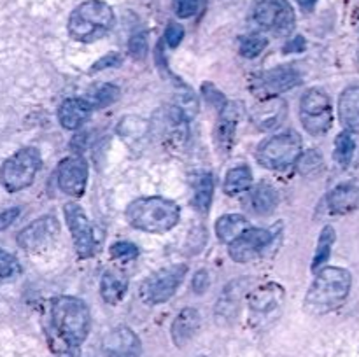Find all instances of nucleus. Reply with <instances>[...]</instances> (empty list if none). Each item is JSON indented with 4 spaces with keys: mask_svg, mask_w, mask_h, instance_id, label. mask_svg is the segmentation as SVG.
<instances>
[{
    "mask_svg": "<svg viewBox=\"0 0 359 357\" xmlns=\"http://www.w3.org/2000/svg\"><path fill=\"white\" fill-rule=\"evenodd\" d=\"M51 318L56 336L63 343L67 354L72 356L74 350L86 340L90 332V308L79 298L60 296L53 301Z\"/></svg>",
    "mask_w": 359,
    "mask_h": 357,
    "instance_id": "1",
    "label": "nucleus"
},
{
    "mask_svg": "<svg viewBox=\"0 0 359 357\" xmlns=\"http://www.w3.org/2000/svg\"><path fill=\"white\" fill-rule=\"evenodd\" d=\"M351 284L353 279L347 270L339 266H326L319 270L318 276L305 296V308L316 315L335 310L349 296Z\"/></svg>",
    "mask_w": 359,
    "mask_h": 357,
    "instance_id": "2",
    "label": "nucleus"
},
{
    "mask_svg": "<svg viewBox=\"0 0 359 357\" xmlns=\"http://www.w3.org/2000/svg\"><path fill=\"white\" fill-rule=\"evenodd\" d=\"M181 209L163 196H147L132 202L126 209V220L146 233H165L179 223Z\"/></svg>",
    "mask_w": 359,
    "mask_h": 357,
    "instance_id": "3",
    "label": "nucleus"
},
{
    "mask_svg": "<svg viewBox=\"0 0 359 357\" xmlns=\"http://www.w3.org/2000/svg\"><path fill=\"white\" fill-rule=\"evenodd\" d=\"M114 27V13L102 0H86L72 10L69 18V34L77 42H93L102 38Z\"/></svg>",
    "mask_w": 359,
    "mask_h": 357,
    "instance_id": "4",
    "label": "nucleus"
},
{
    "mask_svg": "<svg viewBox=\"0 0 359 357\" xmlns=\"http://www.w3.org/2000/svg\"><path fill=\"white\" fill-rule=\"evenodd\" d=\"M42 158L34 147H25L14 153L9 160L4 161L0 168V182L9 192H18L28 188L34 182L35 175L41 170Z\"/></svg>",
    "mask_w": 359,
    "mask_h": 357,
    "instance_id": "5",
    "label": "nucleus"
},
{
    "mask_svg": "<svg viewBox=\"0 0 359 357\" xmlns=\"http://www.w3.org/2000/svg\"><path fill=\"white\" fill-rule=\"evenodd\" d=\"M302 154V139L297 132H284L259 146L258 161L270 170H286Z\"/></svg>",
    "mask_w": 359,
    "mask_h": 357,
    "instance_id": "6",
    "label": "nucleus"
},
{
    "mask_svg": "<svg viewBox=\"0 0 359 357\" xmlns=\"http://www.w3.org/2000/svg\"><path fill=\"white\" fill-rule=\"evenodd\" d=\"M300 119L304 128L311 135H325L333 122L332 104L330 97L319 88H312L302 97L300 102Z\"/></svg>",
    "mask_w": 359,
    "mask_h": 357,
    "instance_id": "7",
    "label": "nucleus"
},
{
    "mask_svg": "<svg viewBox=\"0 0 359 357\" xmlns=\"http://www.w3.org/2000/svg\"><path fill=\"white\" fill-rule=\"evenodd\" d=\"M186 273H188L186 265H174L160 270L149 279L144 280L142 287H140V296L149 304L165 303L174 296L177 287L184 280Z\"/></svg>",
    "mask_w": 359,
    "mask_h": 357,
    "instance_id": "8",
    "label": "nucleus"
},
{
    "mask_svg": "<svg viewBox=\"0 0 359 357\" xmlns=\"http://www.w3.org/2000/svg\"><path fill=\"white\" fill-rule=\"evenodd\" d=\"M252 18L259 27L277 35H287L294 27V10L287 0H259Z\"/></svg>",
    "mask_w": 359,
    "mask_h": 357,
    "instance_id": "9",
    "label": "nucleus"
},
{
    "mask_svg": "<svg viewBox=\"0 0 359 357\" xmlns=\"http://www.w3.org/2000/svg\"><path fill=\"white\" fill-rule=\"evenodd\" d=\"M63 214H65L67 224L72 233L74 247L79 258H91L97 252V240H95L93 226L84 210L77 203H67Z\"/></svg>",
    "mask_w": 359,
    "mask_h": 357,
    "instance_id": "10",
    "label": "nucleus"
},
{
    "mask_svg": "<svg viewBox=\"0 0 359 357\" xmlns=\"http://www.w3.org/2000/svg\"><path fill=\"white\" fill-rule=\"evenodd\" d=\"M276 238V227L263 230V227H249L231 244H228V254L237 262H249L256 255L262 254Z\"/></svg>",
    "mask_w": 359,
    "mask_h": 357,
    "instance_id": "11",
    "label": "nucleus"
},
{
    "mask_svg": "<svg viewBox=\"0 0 359 357\" xmlns=\"http://www.w3.org/2000/svg\"><path fill=\"white\" fill-rule=\"evenodd\" d=\"M60 234V223L55 216H42L28 224L18 234V244L28 252H37L46 248Z\"/></svg>",
    "mask_w": 359,
    "mask_h": 357,
    "instance_id": "12",
    "label": "nucleus"
},
{
    "mask_svg": "<svg viewBox=\"0 0 359 357\" xmlns=\"http://www.w3.org/2000/svg\"><path fill=\"white\" fill-rule=\"evenodd\" d=\"M58 186L65 195L83 196L88 182V163L83 156H70L58 167Z\"/></svg>",
    "mask_w": 359,
    "mask_h": 357,
    "instance_id": "13",
    "label": "nucleus"
},
{
    "mask_svg": "<svg viewBox=\"0 0 359 357\" xmlns=\"http://www.w3.org/2000/svg\"><path fill=\"white\" fill-rule=\"evenodd\" d=\"M104 357H140V340L126 326L112 329L102 343Z\"/></svg>",
    "mask_w": 359,
    "mask_h": 357,
    "instance_id": "14",
    "label": "nucleus"
},
{
    "mask_svg": "<svg viewBox=\"0 0 359 357\" xmlns=\"http://www.w3.org/2000/svg\"><path fill=\"white\" fill-rule=\"evenodd\" d=\"M298 84H300V74L297 72V69L283 65L259 76V79L256 80V90L265 97H276Z\"/></svg>",
    "mask_w": 359,
    "mask_h": 357,
    "instance_id": "15",
    "label": "nucleus"
},
{
    "mask_svg": "<svg viewBox=\"0 0 359 357\" xmlns=\"http://www.w3.org/2000/svg\"><path fill=\"white\" fill-rule=\"evenodd\" d=\"M286 102L279 97H269L266 100H263L262 104H258L252 108L251 118L256 128L263 130V132H269V130H273L279 125H283V121L286 119Z\"/></svg>",
    "mask_w": 359,
    "mask_h": 357,
    "instance_id": "16",
    "label": "nucleus"
},
{
    "mask_svg": "<svg viewBox=\"0 0 359 357\" xmlns=\"http://www.w3.org/2000/svg\"><path fill=\"white\" fill-rule=\"evenodd\" d=\"M249 308L256 315H269L276 312L284 301V287L276 282L263 284L249 294Z\"/></svg>",
    "mask_w": 359,
    "mask_h": 357,
    "instance_id": "17",
    "label": "nucleus"
},
{
    "mask_svg": "<svg viewBox=\"0 0 359 357\" xmlns=\"http://www.w3.org/2000/svg\"><path fill=\"white\" fill-rule=\"evenodd\" d=\"M91 107L90 102L83 98H67L58 108L60 125L67 130H77L88 118H90Z\"/></svg>",
    "mask_w": 359,
    "mask_h": 357,
    "instance_id": "18",
    "label": "nucleus"
},
{
    "mask_svg": "<svg viewBox=\"0 0 359 357\" xmlns=\"http://www.w3.org/2000/svg\"><path fill=\"white\" fill-rule=\"evenodd\" d=\"M200 328V314L196 308H184L172 322V340L177 346H184Z\"/></svg>",
    "mask_w": 359,
    "mask_h": 357,
    "instance_id": "19",
    "label": "nucleus"
},
{
    "mask_svg": "<svg viewBox=\"0 0 359 357\" xmlns=\"http://www.w3.org/2000/svg\"><path fill=\"white\" fill-rule=\"evenodd\" d=\"M339 118L349 133H359V86H351L340 94Z\"/></svg>",
    "mask_w": 359,
    "mask_h": 357,
    "instance_id": "20",
    "label": "nucleus"
},
{
    "mask_svg": "<svg viewBox=\"0 0 359 357\" xmlns=\"http://www.w3.org/2000/svg\"><path fill=\"white\" fill-rule=\"evenodd\" d=\"M328 206L333 214L353 212L359 206V186L347 182L337 186L328 195Z\"/></svg>",
    "mask_w": 359,
    "mask_h": 357,
    "instance_id": "21",
    "label": "nucleus"
},
{
    "mask_svg": "<svg viewBox=\"0 0 359 357\" xmlns=\"http://www.w3.org/2000/svg\"><path fill=\"white\" fill-rule=\"evenodd\" d=\"M244 284L245 280H237V282H231L230 286L224 289L223 296L219 298L216 307V318L217 322H228L237 315L238 303H241V298L244 294Z\"/></svg>",
    "mask_w": 359,
    "mask_h": 357,
    "instance_id": "22",
    "label": "nucleus"
},
{
    "mask_svg": "<svg viewBox=\"0 0 359 357\" xmlns=\"http://www.w3.org/2000/svg\"><path fill=\"white\" fill-rule=\"evenodd\" d=\"M128 290V279L116 270H109L100 280V294L105 303L118 304Z\"/></svg>",
    "mask_w": 359,
    "mask_h": 357,
    "instance_id": "23",
    "label": "nucleus"
},
{
    "mask_svg": "<svg viewBox=\"0 0 359 357\" xmlns=\"http://www.w3.org/2000/svg\"><path fill=\"white\" fill-rule=\"evenodd\" d=\"M219 115V125H217V142H219V147H228L231 146V140H233L235 130H237V121L238 114H241V108L235 104H226L223 108H221Z\"/></svg>",
    "mask_w": 359,
    "mask_h": 357,
    "instance_id": "24",
    "label": "nucleus"
},
{
    "mask_svg": "<svg viewBox=\"0 0 359 357\" xmlns=\"http://www.w3.org/2000/svg\"><path fill=\"white\" fill-rule=\"evenodd\" d=\"M214 196V178L212 175L202 172L193 181V206L196 212L207 214L209 206L212 203Z\"/></svg>",
    "mask_w": 359,
    "mask_h": 357,
    "instance_id": "25",
    "label": "nucleus"
},
{
    "mask_svg": "<svg viewBox=\"0 0 359 357\" xmlns=\"http://www.w3.org/2000/svg\"><path fill=\"white\" fill-rule=\"evenodd\" d=\"M245 230H249V220L241 214H226V216H221L216 223L217 238L224 244H231Z\"/></svg>",
    "mask_w": 359,
    "mask_h": 357,
    "instance_id": "26",
    "label": "nucleus"
},
{
    "mask_svg": "<svg viewBox=\"0 0 359 357\" xmlns=\"http://www.w3.org/2000/svg\"><path fill=\"white\" fill-rule=\"evenodd\" d=\"M252 182V172L251 168L245 167V164H241V167L231 168L230 172L224 177V192L230 196L238 195V192H244L251 188Z\"/></svg>",
    "mask_w": 359,
    "mask_h": 357,
    "instance_id": "27",
    "label": "nucleus"
},
{
    "mask_svg": "<svg viewBox=\"0 0 359 357\" xmlns=\"http://www.w3.org/2000/svg\"><path fill=\"white\" fill-rule=\"evenodd\" d=\"M251 206L259 216H269L277 206V192L272 186L259 184L251 192Z\"/></svg>",
    "mask_w": 359,
    "mask_h": 357,
    "instance_id": "28",
    "label": "nucleus"
},
{
    "mask_svg": "<svg viewBox=\"0 0 359 357\" xmlns=\"http://www.w3.org/2000/svg\"><path fill=\"white\" fill-rule=\"evenodd\" d=\"M335 244V230L332 226L323 227L321 234H319L318 240V248H316L314 261H312V270L318 272L323 265L330 259V254H332V247Z\"/></svg>",
    "mask_w": 359,
    "mask_h": 357,
    "instance_id": "29",
    "label": "nucleus"
},
{
    "mask_svg": "<svg viewBox=\"0 0 359 357\" xmlns=\"http://www.w3.org/2000/svg\"><path fill=\"white\" fill-rule=\"evenodd\" d=\"M118 132L121 135V139H125L126 142H132V140L142 139L147 133V122L144 119L135 118V115H128V118L121 119L118 126Z\"/></svg>",
    "mask_w": 359,
    "mask_h": 357,
    "instance_id": "30",
    "label": "nucleus"
},
{
    "mask_svg": "<svg viewBox=\"0 0 359 357\" xmlns=\"http://www.w3.org/2000/svg\"><path fill=\"white\" fill-rule=\"evenodd\" d=\"M354 149H356V142H354V139L351 136L349 132H344L337 136L333 158H335V161L340 167H347V164L351 163V160H353Z\"/></svg>",
    "mask_w": 359,
    "mask_h": 357,
    "instance_id": "31",
    "label": "nucleus"
},
{
    "mask_svg": "<svg viewBox=\"0 0 359 357\" xmlns=\"http://www.w3.org/2000/svg\"><path fill=\"white\" fill-rule=\"evenodd\" d=\"M297 164L302 175H316L323 168V156L314 149L307 150L305 154H300Z\"/></svg>",
    "mask_w": 359,
    "mask_h": 357,
    "instance_id": "32",
    "label": "nucleus"
},
{
    "mask_svg": "<svg viewBox=\"0 0 359 357\" xmlns=\"http://www.w3.org/2000/svg\"><path fill=\"white\" fill-rule=\"evenodd\" d=\"M269 41L265 37H259V35H249V37H244L241 41V46H238V51L244 58H256L263 52V49L266 48Z\"/></svg>",
    "mask_w": 359,
    "mask_h": 357,
    "instance_id": "33",
    "label": "nucleus"
},
{
    "mask_svg": "<svg viewBox=\"0 0 359 357\" xmlns=\"http://www.w3.org/2000/svg\"><path fill=\"white\" fill-rule=\"evenodd\" d=\"M207 0H172V6H174V13L177 18H191L195 14H198L203 9Z\"/></svg>",
    "mask_w": 359,
    "mask_h": 357,
    "instance_id": "34",
    "label": "nucleus"
},
{
    "mask_svg": "<svg viewBox=\"0 0 359 357\" xmlns=\"http://www.w3.org/2000/svg\"><path fill=\"white\" fill-rule=\"evenodd\" d=\"M119 97V88L114 84H105L100 90L95 93V100L91 102V107L93 108H102L105 105H111L112 102L118 100Z\"/></svg>",
    "mask_w": 359,
    "mask_h": 357,
    "instance_id": "35",
    "label": "nucleus"
},
{
    "mask_svg": "<svg viewBox=\"0 0 359 357\" xmlns=\"http://www.w3.org/2000/svg\"><path fill=\"white\" fill-rule=\"evenodd\" d=\"M111 255L112 259L126 262L132 261V259H135L139 255V248L133 244H130V241H118V244H114L111 247Z\"/></svg>",
    "mask_w": 359,
    "mask_h": 357,
    "instance_id": "36",
    "label": "nucleus"
},
{
    "mask_svg": "<svg viewBox=\"0 0 359 357\" xmlns=\"http://www.w3.org/2000/svg\"><path fill=\"white\" fill-rule=\"evenodd\" d=\"M20 273V262L14 255L7 254L0 248V279H11Z\"/></svg>",
    "mask_w": 359,
    "mask_h": 357,
    "instance_id": "37",
    "label": "nucleus"
},
{
    "mask_svg": "<svg viewBox=\"0 0 359 357\" xmlns=\"http://www.w3.org/2000/svg\"><path fill=\"white\" fill-rule=\"evenodd\" d=\"M128 51L130 55L133 56L135 59H144L147 56V37L146 34H135L132 38H130V44H128Z\"/></svg>",
    "mask_w": 359,
    "mask_h": 357,
    "instance_id": "38",
    "label": "nucleus"
},
{
    "mask_svg": "<svg viewBox=\"0 0 359 357\" xmlns=\"http://www.w3.org/2000/svg\"><path fill=\"white\" fill-rule=\"evenodd\" d=\"M202 93H203V97H205L207 104H210L212 107L219 108V111L224 107V105H226V98H224V94L221 93V91L217 90L214 84H210V83L203 84Z\"/></svg>",
    "mask_w": 359,
    "mask_h": 357,
    "instance_id": "39",
    "label": "nucleus"
},
{
    "mask_svg": "<svg viewBox=\"0 0 359 357\" xmlns=\"http://www.w3.org/2000/svg\"><path fill=\"white\" fill-rule=\"evenodd\" d=\"M182 37H184V28L177 23H170L167 27V31H165V41L170 48H177L181 44Z\"/></svg>",
    "mask_w": 359,
    "mask_h": 357,
    "instance_id": "40",
    "label": "nucleus"
},
{
    "mask_svg": "<svg viewBox=\"0 0 359 357\" xmlns=\"http://www.w3.org/2000/svg\"><path fill=\"white\" fill-rule=\"evenodd\" d=\"M119 63H121V56H119L118 52H109V55H105L104 58H100L95 63L91 72H98V70L109 69V66H118Z\"/></svg>",
    "mask_w": 359,
    "mask_h": 357,
    "instance_id": "41",
    "label": "nucleus"
},
{
    "mask_svg": "<svg viewBox=\"0 0 359 357\" xmlns=\"http://www.w3.org/2000/svg\"><path fill=\"white\" fill-rule=\"evenodd\" d=\"M209 287V273L205 270H200V272L195 273L193 276V282H191V289L195 290L196 294H202L203 290H207Z\"/></svg>",
    "mask_w": 359,
    "mask_h": 357,
    "instance_id": "42",
    "label": "nucleus"
},
{
    "mask_svg": "<svg viewBox=\"0 0 359 357\" xmlns=\"http://www.w3.org/2000/svg\"><path fill=\"white\" fill-rule=\"evenodd\" d=\"M18 216H20V209H18V206H14V209H9V210H6V212L0 214V230H6V227H9L11 224L18 219Z\"/></svg>",
    "mask_w": 359,
    "mask_h": 357,
    "instance_id": "43",
    "label": "nucleus"
},
{
    "mask_svg": "<svg viewBox=\"0 0 359 357\" xmlns=\"http://www.w3.org/2000/svg\"><path fill=\"white\" fill-rule=\"evenodd\" d=\"M305 48V42L302 37H297L293 42H290V44L286 46V51H302V49Z\"/></svg>",
    "mask_w": 359,
    "mask_h": 357,
    "instance_id": "44",
    "label": "nucleus"
},
{
    "mask_svg": "<svg viewBox=\"0 0 359 357\" xmlns=\"http://www.w3.org/2000/svg\"><path fill=\"white\" fill-rule=\"evenodd\" d=\"M298 4H300L302 7H305V9H309V7H312L314 6L316 2H318V0H297Z\"/></svg>",
    "mask_w": 359,
    "mask_h": 357,
    "instance_id": "45",
    "label": "nucleus"
}]
</instances>
